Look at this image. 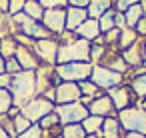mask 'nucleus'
Returning a JSON list of instances; mask_svg holds the SVG:
<instances>
[{
  "instance_id": "obj_9",
  "label": "nucleus",
  "mask_w": 146,
  "mask_h": 138,
  "mask_svg": "<svg viewBox=\"0 0 146 138\" xmlns=\"http://www.w3.org/2000/svg\"><path fill=\"white\" fill-rule=\"evenodd\" d=\"M42 26L52 34V36H58L66 30V8H50V10H44V16H42Z\"/></svg>"
},
{
  "instance_id": "obj_33",
  "label": "nucleus",
  "mask_w": 146,
  "mask_h": 138,
  "mask_svg": "<svg viewBox=\"0 0 146 138\" xmlns=\"http://www.w3.org/2000/svg\"><path fill=\"white\" fill-rule=\"evenodd\" d=\"M12 122H14V130H16V136L18 134H22V132H26L30 126H32V122L26 118V116H22V114H16L14 118H12Z\"/></svg>"
},
{
  "instance_id": "obj_5",
  "label": "nucleus",
  "mask_w": 146,
  "mask_h": 138,
  "mask_svg": "<svg viewBox=\"0 0 146 138\" xmlns=\"http://www.w3.org/2000/svg\"><path fill=\"white\" fill-rule=\"evenodd\" d=\"M54 106H56V104H52V102L46 100L44 96H34L30 102H26V104L20 108V114L26 116L32 124H38L46 114L54 112Z\"/></svg>"
},
{
  "instance_id": "obj_14",
  "label": "nucleus",
  "mask_w": 146,
  "mask_h": 138,
  "mask_svg": "<svg viewBox=\"0 0 146 138\" xmlns=\"http://www.w3.org/2000/svg\"><path fill=\"white\" fill-rule=\"evenodd\" d=\"M144 44H146V38L138 36V40L128 46L126 50H122V58L124 62L128 64V68H134V66H144Z\"/></svg>"
},
{
  "instance_id": "obj_35",
  "label": "nucleus",
  "mask_w": 146,
  "mask_h": 138,
  "mask_svg": "<svg viewBox=\"0 0 146 138\" xmlns=\"http://www.w3.org/2000/svg\"><path fill=\"white\" fill-rule=\"evenodd\" d=\"M102 38H104V44H106V46H116V48H118V38H120V28H112L110 32H106V34H102Z\"/></svg>"
},
{
  "instance_id": "obj_2",
  "label": "nucleus",
  "mask_w": 146,
  "mask_h": 138,
  "mask_svg": "<svg viewBox=\"0 0 146 138\" xmlns=\"http://www.w3.org/2000/svg\"><path fill=\"white\" fill-rule=\"evenodd\" d=\"M68 62H90V42L76 38L72 42L60 44L56 64H68Z\"/></svg>"
},
{
  "instance_id": "obj_21",
  "label": "nucleus",
  "mask_w": 146,
  "mask_h": 138,
  "mask_svg": "<svg viewBox=\"0 0 146 138\" xmlns=\"http://www.w3.org/2000/svg\"><path fill=\"white\" fill-rule=\"evenodd\" d=\"M22 12H24L28 18L36 20V22H40V20H42V16H44V8H42V4L38 2V0H26Z\"/></svg>"
},
{
  "instance_id": "obj_17",
  "label": "nucleus",
  "mask_w": 146,
  "mask_h": 138,
  "mask_svg": "<svg viewBox=\"0 0 146 138\" xmlns=\"http://www.w3.org/2000/svg\"><path fill=\"white\" fill-rule=\"evenodd\" d=\"M78 38H82V40H88L90 44L102 34L100 32V26H98V20H94V18H86L78 28H76V32H74Z\"/></svg>"
},
{
  "instance_id": "obj_11",
  "label": "nucleus",
  "mask_w": 146,
  "mask_h": 138,
  "mask_svg": "<svg viewBox=\"0 0 146 138\" xmlns=\"http://www.w3.org/2000/svg\"><path fill=\"white\" fill-rule=\"evenodd\" d=\"M106 94L110 96V100H112V104H114L116 112H120V110H124V108H130V106L138 104V98L134 96V92L130 90V86H128V84H120V86H116V88L108 90Z\"/></svg>"
},
{
  "instance_id": "obj_47",
  "label": "nucleus",
  "mask_w": 146,
  "mask_h": 138,
  "mask_svg": "<svg viewBox=\"0 0 146 138\" xmlns=\"http://www.w3.org/2000/svg\"><path fill=\"white\" fill-rule=\"evenodd\" d=\"M0 138H10V136H8V134H6V132H4L2 128H0Z\"/></svg>"
},
{
  "instance_id": "obj_42",
  "label": "nucleus",
  "mask_w": 146,
  "mask_h": 138,
  "mask_svg": "<svg viewBox=\"0 0 146 138\" xmlns=\"http://www.w3.org/2000/svg\"><path fill=\"white\" fill-rule=\"evenodd\" d=\"M10 82H12V76H10V74H6V72L0 74V88H6V90H8V88H10Z\"/></svg>"
},
{
  "instance_id": "obj_45",
  "label": "nucleus",
  "mask_w": 146,
  "mask_h": 138,
  "mask_svg": "<svg viewBox=\"0 0 146 138\" xmlns=\"http://www.w3.org/2000/svg\"><path fill=\"white\" fill-rule=\"evenodd\" d=\"M124 138H146L144 134H136V132H126Z\"/></svg>"
},
{
  "instance_id": "obj_32",
  "label": "nucleus",
  "mask_w": 146,
  "mask_h": 138,
  "mask_svg": "<svg viewBox=\"0 0 146 138\" xmlns=\"http://www.w3.org/2000/svg\"><path fill=\"white\" fill-rule=\"evenodd\" d=\"M38 126H40L42 130H50V128H56V126H62V124H60V120H58V114H56V112H50V114H46V116L38 122Z\"/></svg>"
},
{
  "instance_id": "obj_40",
  "label": "nucleus",
  "mask_w": 146,
  "mask_h": 138,
  "mask_svg": "<svg viewBox=\"0 0 146 138\" xmlns=\"http://www.w3.org/2000/svg\"><path fill=\"white\" fill-rule=\"evenodd\" d=\"M140 2V0H116V12H126L132 4H138Z\"/></svg>"
},
{
  "instance_id": "obj_36",
  "label": "nucleus",
  "mask_w": 146,
  "mask_h": 138,
  "mask_svg": "<svg viewBox=\"0 0 146 138\" xmlns=\"http://www.w3.org/2000/svg\"><path fill=\"white\" fill-rule=\"evenodd\" d=\"M42 4L44 10H50V8H66L68 6V0H38Z\"/></svg>"
},
{
  "instance_id": "obj_50",
  "label": "nucleus",
  "mask_w": 146,
  "mask_h": 138,
  "mask_svg": "<svg viewBox=\"0 0 146 138\" xmlns=\"http://www.w3.org/2000/svg\"><path fill=\"white\" fill-rule=\"evenodd\" d=\"M144 66H146V44H144V62H142Z\"/></svg>"
},
{
  "instance_id": "obj_28",
  "label": "nucleus",
  "mask_w": 146,
  "mask_h": 138,
  "mask_svg": "<svg viewBox=\"0 0 146 138\" xmlns=\"http://www.w3.org/2000/svg\"><path fill=\"white\" fill-rule=\"evenodd\" d=\"M78 88H80V94H82V96H88V98H96V96L104 94L92 80H82V82H78Z\"/></svg>"
},
{
  "instance_id": "obj_41",
  "label": "nucleus",
  "mask_w": 146,
  "mask_h": 138,
  "mask_svg": "<svg viewBox=\"0 0 146 138\" xmlns=\"http://www.w3.org/2000/svg\"><path fill=\"white\" fill-rule=\"evenodd\" d=\"M134 30H136V34H138V36L146 38V18H140V20H138V24L134 26Z\"/></svg>"
},
{
  "instance_id": "obj_23",
  "label": "nucleus",
  "mask_w": 146,
  "mask_h": 138,
  "mask_svg": "<svg viewBox=\"0 0 146 138\" xmlns=\"http://www.w3.org/2000/svg\"><path fill=\"white\" fill-rule=\"evenodd\" d=\"M140 18H144V12H142L140 2H138V4H132V6L124 12V24H126V28H134Z\"/></svg>"
},
{
  "instance_id": "obj_18",
  "label": "nucleus",
  "mask_w": 146,
  "mask_h": 138,
  "mask_svg": "<svg viewBox=\"0 0 146 138\" xmlns=\"http://www.w3.org/2000/svg\"><path fill=\"white\" fill-rule=\"evenodd\" d=\"M88 18L86 8H74V6H66V30L76 32V28Z\"/></svg>"
},
{
  "instance_id": "obj_20",
  "label": "nucleus",
  "mask_w": 146,
  "mask_h": 138,
  "mask_svg": "<svg viewBox=\"0 0 146 138\" xmlns=\"http://www.w3.org/2000/svg\"><path fill=\"white\" fill-rule=\"evenodd\" d=\"M110 8H112V0H90L86 12H88V18L98 20V18H100L106 10H110Z\"/></svg>"
},
{
  "instance_id": "obj_4",
  "label": "nucleus",
  "mask_w": 146,
  "mask_h": 138,
  "mask_svg": "<svg viewBox=\"0 0 146 138\" xmlns=\"http://www.w3.org/2000/svg\"><path fill=\"white\" fill-rule=\"evenodd\" d=\"M56 74L60 82H82L90 80L92 64L90 62H68V64H56Z\"/></svg>"
},
{
  "instance_id": "obj_49",
  "label": "nucleus",
  "mask_w": 146,
  "mask_h": 138,
  "mask_svg": "<svg viewBox=\"0 0 146 138\" xmlns=\"http://www.w3.org/2000/svg\"><path fill=\"white\" fill-rule=\"evenodd\" d=\"M138 104H140V106H142V108H144V110H146V100H140V102H138Z\"/></svg>"
},
{
  "instance_id": "obj_24",
  "label": "nucleus",
  "mask_w": 146,
  "mask_h": 138,
  "mask_svg": "<svg viewBox=\"0 0 146 138\" xmlns=\"http://www.w3.org/2000/svg\"><path fill=\"white\" fill-rule=\"evenodd\" d=\"M80 124H82V128H84L86 134H100L102 124H104V118H102V116H92V114H88Z\"/></svg>"
},
{
  "instance_id": "obj_3",
  "label": "nucleus",
  "mask_w": 146,
  "mask_h": 138,
  "mask_svg": "<svg viewBox=\"0 0 146 138\" xmlns=\"http://www.w3.org/2000/svg\"><path fill=\"white\" fill-rule=\"evenodd\" d=\"M118 122L124 132H136L146 136V110L140 104H134L130 108H124L118 112Z\"/></svg>"
},
{
  "instance_id": "obj_51",
  "label": "nucleus",
  "mask_w": 146,
  "mask_h": 138,
  "mask_svg": "<svg viewBox=\"0 0 146 138\" xmlns=\"http://www.w3.org/2000/svg\"><path fill=\"white\" fill-rule=\"evenodd\" d=\"M60 138H62V136H60Z\"/></svg>"
},
{
  "instance_id": "obj_6",
  "label": "nucleus",
  "mask_w": 146,
  "mask_h": 138,
  "mask_svg": "<svg viewBox=\"0 0 146 138\" xmlns=\"http://www.w3.org/2000/svg\"><path fill=\"white\" fill-rule=\"evenodd\" d=\"M90 80L102 90V92H108L120 84H124V76L106 68V66H92V74H90Z\"/></svg>"
},
{
  "instance_id": "obj_12",
  "label": "nucleus",
  "mask_w": 146,
  "mask_h": 138,
  "mask_svg": "<svg viewBox=\"0 0 146 138\" xmlns=\"http://www.w3.org/2000/svg\"><path fill=\"white\" fill-rule=\"evenodd\" d=\"M86 108H88V114H92V116H102V118H116L118 116V112H116V108L106 92L96 96Z\"/></svg>"
},
{
  "instance_id": "obj_39",
  "label": "nucleus",
  "mask_w": 146,
  "mask_h": 138,
  "mask_svg": "<svg viewBox=\"0 0 146 138\" xmlns=\"http://www.w3.org/2000/svg\"><path fill=\"white\" fill-rule=\"evenodd\" d=\"M18 72H22L18 60H16V58H8V60H6V74L14 76V74H18Z\"/></svg>"
},
{
  "instance_id": "obj_44",
  "label": "nucleus",
  "mask_w": 146,
  "mask_h": 138,
  "mask_svg": "<svg viewBox=\"0 0 146 138\" xmlns=\"http://www.w3.org/2000/svg\"><path fill=\"white\" fill-rule=\"evenodd\" d=\"M0 12L8 14V0H0Z\"/></svg>"
},
{
  "instance_id": "obj_26",
  "label": "nucleus",
  "mask_w": 146,
  "mask_h": 138,
  "mask_svg": "<svg viewBox=\"0 0 146 138\" xmlns=\"http://www.w3.org/2000/svg\"><path fill=\"white\" fill-rule=\"evenodd\" d=\"M138 40V34H136V30L134 28H120V38H118V50L122 52V50H126L128 46H132L134 42Z\"/></svg>"
},
{
  "instance_id": "obj_29",
  "label": "nucleus",
  "mask_w": 146,
  "mask_h": 138,
  "mask_svg": "<svg viewBox=\"0 0 146 138\" xmlns=\"http://www.w3.org/2000/svg\"><path fill=\"white\" fill-rule=\"evenodd\" d=\"M62 138H86L82 124H66L62 126Z\"/></svg>"
},
{
  "instance_id": "obj_43",
  "label": "nucleus",
  "mask_w": 146,
  "mask_h": 138,
  "mask_svg": "<svg viewBox=\"0 0 146 138\" xmlns=\"http://www.w3.org/2000/svg\"><path fill=\"white\" fill-rule=\"evenodd\" d=\"M90 0H68V6H74V8H88Z\"/></svg>"
},
{
  "instance_id": "obj_37",
  "label": "nucleus",
  "mask_w": 146,
  "mask_h": 138,
  "mask_svg": "<svg viewBox=\"0 0 146 138\" xmlns=\"http://www.w3.org/2000/svg\"><path fill=\"white\" fill-rule=\"evenodd\" d=\"M16 138H42V128L38 126V124H32L26 132H22V134H18Z\"/></svg>"
},
{
  "instance_id": "obj_16",
  "label": "nucleus",
  "mask_w": 146,
  "mask_h": 138,
  "mask_svg": "<svg viewBox=\"0 0 146 138\" xmlns=\"http://www.w3.org/2000/svg\"><path fill=\"white\" fill-rule=\"evenodd\" d=\"M14 58L18 60V64H20L22 70H32V72H34V70L42 64V62L38 60V56L34 54V50H32V48H26V46H18Z\"/></svg>"
},
{
  "instance_id": "obj_30",
  "label": "nucleus",
  "mask_w": 146,
  "mask_h": 138,
  "mask_svg": "<svg viewBox=\"0 0 146 138\" xmlns=\"http://www.w3.org/2000/svg\"><path fill=\"white\" fill-rule=\"evenodd\" d=\"M12 106H14V102H12V94H10V90L0 88V116L8 114V110H10Z\"/></svg>"
},
{
  "instance_id": "obj_10",
  "label": "nucleus",
  "mask_w": 146,
  "mask_h": 138,
  "mask_svg": "<svg viewBox=\"0 0 146 138\" xmlns=\"http://www.w3.org/2000/svg\"><path fill=\"white\" fill-rule=\"evenodd\" d=\"M34 76H36V92H38V96L44 90L60 84V78L56 74V66H50V64H40L34 70Z\"/></svg>"
},
{
  "instance_id": "obj_13",
  "label": "nucleus",
  "mask_w": 146,
  "mask_h": 138,
  "mask_svg": "<svg viewBox=\"0 0 146 138\" xmlns=\"http://www.w3.org/2000/svg\"><path fill=\"white\" fill-rule=\"evenodd\" d=\"M80 88L76 82H60L56 86V100L54 104L60 106V104H70V102H78L80 100Z\"/></svg>"
},
{
  "instance_id": "obj_19",
  "label": "nucleus",
  "mask_w": 146,
  "mask_h": 138,
  "mask_svg": "<svg viewBox=\"0 0 146 138\" xmlns=\"http://www.w3.org/2000/svg\"><path fill=\"white\" fill-rule=\"evenodd\" d=\"M124 130L118 122V118H104L102 130H100V138H124Z\"/></svg>"
},
{
  "instance_id": "obj_34",
  "label": "nucleus",
  "mask_w": 146,
  "mask_h": 138,
  "mask_svg": "<svg viewBox=\"0 0 146 138\" xmlns=\"http://www.w3.org/2000/svg\"><path fill=\"white\" fill-rule=\"evenodd\" d=\"M0 128H2L10 138H16V130H14V122H12V118L8 116V114H4V116H0Z\"/></svg>"
},
{
  "instance_id": "obj_15",
  "label": "nucleus",
  "mask_w": 146,
  "mask_h": 138,
  "mask_svg": "<svg viewBox=\"0 0 146 138\" xmlns=\"http://www.w3.org/2000/svg\"><path fill=\"white\" fill-rule=\"evenodd\" d=\"M20 32L26 34L28 38L32 40H44V38H52V34L42 26V22H36L32 18H26L22 24H20Z\"/></svg>"
},
{
  "instance_id": "obj_48",
  "label": "nucleus",
  "mask_w": 146,
  "mask_h": 138,
  "mask_svg": "<svg viewBox=\"0 0 146 138\" xmlns=\"http://www.w3.org/2000/svg\"><path fill=\"white\" fill-rule=\"evenodd\" d=\"M86 138H100V134H86Z\"/></svg>"
},
{
  "instance_id": "obj_8",
  "label": "nucleus",
  "mask_w": 146,
  "mask_h": 138,
  "mask_svg": "<svg viewBox=\"0 0 146 138\" xmlns=\"http://www.w3.org/2000/svg\"><path fill=\"white\" fill-rule=\"evenodd\" d=\"M58 40L56 36L52 38H44V40H36L34 42V54L38 56V60L42 64H50V66H56V58H58Z\"/></svg>"
},
{
  "instance_id": "obj_22",
  "label": "nucleus",
  "mask_w": 146,
  "mask_h": 138,
  "mask_svg": "<svg viewBox=\"0 0 146 138\" xmlns=\"http://www.w3.org/2000/svg\"><path fill=\"white\" fill-rule=\"evenodd\" d=\"M16 48H18V42L14 40V36H4V38H0V56H2L4 60L14 58Z\"/></svg>"
},
{
  "instance_id": "obj_46",
  "label": "nucleus",
  "mask_w": 146,
  "mask_h": 138,
  "mask_svg": "<svg viewBox=\"0 0 146 138\" xmlns=\"http://www.w3.org/2000/svg\"><path fill=\"white\" fill-rule=\"evenodd\" d=\"M4 72H6V60L0 56V74H4Z\"/></svg>"
},
{
  "instance_id": "obj_31",
  "label": "nucleus",
  "mask_w": 146,
  "mask_h": 138,
  "mask_svg": "<svg viewBox=\"0 0 146 138\" xmlns=\"http://www.w3.org/2000/svg\"><path fill=\"white\" fill-rule=\"evenodd\" d=\"M4 36H12V18L10 14L0 12V38Z\"/></svg>"
},
{
  "instance_id": "obj_7",
  "label": "nucleus",
  "mask_w": 146,
  "mask_h": 138,
  "mask_svg": "<svg viewBox=\"0 0 146 138\" xmlns=\"http://www.w3.org/2000/svg\"><path fill=\"white\" fill-rule=\"evenodd\" d=\"M54 112L58 114V120H60L62 126H66V124H80L88 116V108L80 100L78 102H70V104L54 106Z\"/></svg>"
},
{
  "instance_id": "obj_25",
  "label": "nucleus",
  "mask_w": 146,
  "mask_h": 138,
  "mask_svg": "<svg viewBox=\"0 0 146 138\" xmlns=\"http://www.w3.org/2000/svg\"><path fill=\"white\" fill-rule=\"evenodd\" d=\"M128 86H130V90L134 92V96L138 98V102H140V100H146V72L140 74V76H136V78H132V80L128 82Z\"/></svg>"
},
{
  "instance_id": "obj_27",
  "label": "nucleus",
  "mask_w": 146,
  "mask_h": 138,
  "mask_svg": "<svg viewBox=\"0 0 146 138\" xmlns=\"http://www.w3.org/2000/svg\"><path fill=\"white\" fill-rule=\"evenodd\" d=\"M98 26H100V32H102V34H106V32H110L112 28H116V10H114V8L106 10V12L98 18Z\"/></svg>"
},
{
  "instance_id": "obj_1",
  "label": "nucleus",
  "mask_w": 146,
  "mask_h": 138,
  "mask_svg": "<svg viewBox=\"0 0 146 138\" xmlns=\"http://www.w3.org/2000/svg\"><path fill=\"white\" fill-rule=\"evenodd\" d=\"M8 90H10V94H12L14 106H16V108H22L26 102H30L34 96H38L34 72H32V70H22V72L14 74Z\"/></svg>"
},
{
  "instance_id": "obj_38",
  "label": "nucleus",
  "mask_w": 146,
  "mask_h": 138,
  "mask_svg": "<svg viewBox=\"0 0 146 138\" xmlns=\"http://www.w3.org/2000/svg\"><path fill=\"white\" fill-rule=\"evenodd\" d=\"M24 2H26V0H8V14H10V16H14V14L22 12Z\"/></svg>"
}]
</instances>
